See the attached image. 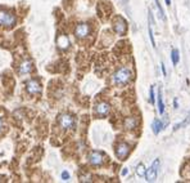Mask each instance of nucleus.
Returning a JSON list of instances; mask_svg holds the SVG:
<instances>
[{
    "label": "nucleus",
    "instance_id": "nucleus-1",
    "mask_svg": "<svg viewBox=\"0 0 190 183\" xmlns=\"http://www.w3.org/2000/svg\"><path fill=\"white\" fill-rule=\"evenodd\" d=\"M131 80V71L126 67L117 70L113 75V83L116 85H126Z\"/></svg>",
    "mask_w": 190,
    "mask_h": 183
},
{
    "label": "nucleus",
    "instance_id": "nucleus-2",
    "mask_svg": "<svg viewBox=\"0 0 190 183\" xmlns=\"http://www.w3.org/2000/svg\"><path fill=\"white\" fill-rule=\"evenodd\" d=\"M14 23H15L14 14H12L10 12H7V10H0V25L12 27V26H14Z\"/></svg>",
    "mask_w": 190,
    "mask_h": 183
},
{
    "label": "nucleus",
    "instance_id": "nucleus-3",
    "mask_svg": "<svg viewBox=\"0 0 190 183\" xmlns=\"http://www.w3.org/2000/svg\"><path fill=\"white\" fill-rule=\"evenodd\" d=\"M158 168H159V159H155L150 168L146 169V173H145L146 182H154L157 179V171H158Z\"/></svg>",
    "mask_w": 190,
    "mask_h": 183
},
{
    "label": "nucleus",
    "instance_id": "nucleus-4",
    "mask_svg": "<svg viewBox=\"0 0 190 183\" xmlns=\"http://www.w3.org/2000/svg\"><path fill=\"white\" fill-rule=\"evenodd\" d=\"M58 121L62 129H71L75 125V117L69 114H62L59 116Z\"/></svg>",
    "mask_w": 190,
    "mask_h": 183
},
{
    "label": "nucleus",
    "instance_id": "nucleus-5",
    "mask_svg": "<svg viewBox=\"0 0 190 183\" xmlns=\"http://www.w3.org/2000/svg\"><path fill=\"white\" fill-rule=\"evenodd\" d=\"M113 29L117 32L118 35H125L127 30V23L122 17H117L115 19V23H113Z\"/></svg>",
    "mask_w": 190,
    "mask_h": 183
},
{
    "label": "nucleus",
    "instance_id": "nucleus-6",
    "mask_svg": "<svg viewBox=\"0 0 190 183\" xmlns=\"http://www.w3.org/2000/svg\"><path fill=\"white\" fill-rule=\"evenodd\" d=\"M128 152H130V146H128L127 143L121 142V143L117 144V147H116V155H117L118 159L125 160V159L127 157Z\"/></svg>",
    "mask_w": 190,
    "mask_h": 183
},
{
    "label": "nucleus",
    "instance_id": "nucleus-7",
    "mask_svg": "<svg viewBox=\"0 0 190 183\" xmlns=\"http://www.w3.org/2000/svg\"><path fill=\"white\" fill-rule=\"evenodd\" d=\"M89 32H90V27H89V25H86V23H80L76 26V29H75V35H76V37H78V39L86 37L89 35Z\"/></svg>",
    "mask_w": 190,
    "mask_h": 183
},
{
    "label": "nucleus",
    "instance_id": "nucleus-8",
    "mask_svg": "<svg viewBox=\"0 0 190 183\" xmlns=\"http://www.w3.org/2000/svg\"><path fill=\"white\" fill-rule=\"evenodd\" d=\"M26 89L30 94H39L41 92V85L37 80L32 79V80H30V81L26 83Z\"/></svg>",
    "mask_w": 190,
    "mask_h": 183
},
{
    "label": "nucleus",
    "instance_id": "nucleus-9",
    "mask_svg": "<svg viewBox=\"0 0 190 183\" xmlns=\"http://www.w3.org/2000/svg\"><path fill=\"white\" fill-rule=\"evenodd\" d=\"M89 163L91 165L94 166H99L103 164V160H104V157H103V154L102 152H98V151H93L90 155H89Z\"/></svg>",
    "mask_w": 190,
    "mask_h": 183
},
{
    "label": "nucleus",
    "instance_id": "nucleus-10",
    "mask_svg": "<svg viewBox=\"0 0 190 183\" xmlns=\"http://www.w3.org/2000/svg\"><path fill=\"white\" fill-rule=\"evenodd\" d=\"M109 111H111V106L107 102H100V103H98L95 106V114L98 116H105L109 114Z\"/></svg>",
    "mask_w": 190,
    "mask_h": 183
},
{
    "label": "nucleus",
    "instance_id": "nucleus-11",
    "mask_svg": "<svg viewBox=\"0 0 190 183\" xmlns=\"http://www.w3.org/2000/svg\"><path fill=\"white\" fill-rule=\"evenodd\" d=\"M32 71V62L28 61V60H26L23 61L22 63H21V66L18 68V72L21 75H26V74H30Z\"/></svg>",
    "mask_w": 190,
    "mask_h": 183
},
{
    "label": "nucleus",
    "instance_id": "nucleus-12",
    "mask_svg": "<svg viewBox=\"0 0 190 183\" xmlns=\"http://www.w3.org/2000/svg\"><path fill=\"white\" fill-rule=\"evenodd\" d=\"M57 44L61 49H67L68 45H69V40L66 35H59L58 39H57Z\"/></svg>",
    "mask_w": 190,
    "mask_h": 183
},
{
    "label": "nucleus",
    "instance_id": "nucleus-13",
    "mask_svg": "<svg viewBox=\"0 0 190 183\" xmlns=\"http://www.w3.org/2000/svg\"><path fill=\"white\" fill-rule=\"evenodd\" d=\"M153 25H154V22H153V16H152V12L149 10V39H150V43H152V45H153L154 48L157 47L155 45V41H154V35H153Z\"/></svg>",
    "mask_w": 190,
    "mask_h": 183
},
{
    "label": "nucleus",
    "instance_id": "nucleus-14",
    "mask_svg": "<svg viewBox=\"0 0 190 183\" xmlns=\"http://www.w3.org/2000/svg\"><path fill=\"white\" fill-rule=\"evenodd\" d=\"M152 128H153L154 134H158L159 132H162V129H163V123L157 119V120L153 121V125H152Z\"/></svg>",
    "mask_w": 190,
    "mask_h": 183
},
{
    "label": "nucleus",
    "instance_id": "nucleus-15",
    "mask_svg": "<svg viewBox=\"0 0 190 183\" xmlns=\"http://www.w3.org/2000/svg\"><path fill=\"white\" fill-rule=\"evenodd\" d=\"M136 119H134V117H127L126 120H125V128L126 129H134V128H136Z\"/></svg>",
    "mask_w": 190,
    "mask_h": 183
},
{
    "label": "nucleus",
    "instance_id": "nucleus-16",
    "mask_svg": "<svg viewBox=\"0 0 190 183\" xmlns=\"http://www.w3.org/2000/svg\"><path fill=\"white\" fill-rule=\"evenodd\" d=\"M158 111H159L161 115H163V112H165V103H163V98H162V90H161V88L158 90Z\"/></svg>",
    "mask_w": 190,
    "mask_h": 183
},
{
    "label": "nucleus",
    "instance_id": "nucleus-17",
    "mask_svg": "<svg viewBox=\"0 0 190 183\" xmlns=\"http://www.w3.org/2000/svg\"><path fill=\"white\" fill-rule=\"evenodd\" d=\"M189 123H190V114H189V115L185 117V120H184V121H181V123L176 124V125L173 126V130H178V129H180V128H182V126H186Z\"/></svg>",
    "mask_w": 190,
    "mask_h": 183
},
{
    "label": "nucleus",
    "instance_id": "nucleus-18",
    "mask_svg": "<svg viewBox=\"0 0 190 183\" xmlns=\"http://www.w3.org/2000/svg\"><path fill=\"white\" fill-rule=\"evenodd\" d=\"M171 60H172V63L175 64V66L178 63L180 56H178V50H177V49H172V52H171Z\"/></svg>",
    "mask_w": 190,
    "mask_h": 183
},
{
    "label": "nucleus",
    "instance_id": "nucleus-19",
    "mask_svg": "<svg viewBox=\"0 0 190 183\" xmlns=\"http://www.w3.org/2000/svg\"><path fill=\"white\" fill-rule=\"evenodd\" d=\"M154 4H155V7H157V9H158V16H159V18L162 19V21H166V16H165V12H163V9H162V7H161V4H159V2L158 0H154Z\"/></svg>",
    "mask_w": 190,
    "mask_h": 183
},
{
    "label": "nucleus",
    "instance_id": "nucleus-20",
    "mask_svg": "<svg viewBox=\"0 0 190 183\" xmlns=\"http://www.w3.org/2000/svg\"><path fill=\"white\" fill-rule=\"evenodd\" d=\"M145 173H146V169H145L144 164H139L136 166V174L139 177H145Z\"/></svg>",
    "mask_w": 190,
    "mask_h": 183
},
{
    "label": "nucleus",
    "instance_id": "nucleus-21",
    "mask_svg": "<svg viewBox=\"0 0 190 183\" xmlns=\"http://www.w3.org/2000/svg\"><path fill=\"white\" fill-rule=\"evenodd\" d=\"M149 101H150L152 105L154 103V87H150V97H149Z\"/></svg>",
    "mask_w": 190,
    "mask_h": 183
},
{
    "label": "nucleus",
    "instance_id": "nucleus-22",
    "mask_svg": "<svg viewBox=\"0 0 190 183\" xmlns=\"http://www.w3.org/2000/svg\"><path fill=\"white\" fill-rule=\"evenodd\" d=\"M62 179H63V181H68V179H69V174H68V171H66V170L63 171V173H62Z\"/></svg>",
    "mask_w": 190,
    "mask_h": 183
},
{
    "label": "nucleus",
    "instance_id": "nucleus-23",
    "mask_svg": "<svg viewBox=\"0 0 190 183\" xmlns=\"http://www.w3.org/2000/svg\"><path fill=\"white\" fill-rule=\"evenodd\" d=\"M127 171H128V170H127L126 168H125V169L122 170V173H121V174H122V175H126V174H127Z\"/></svg>",
    "mask_w": 190,
    "mask_h": 183
},
{
    "label": "nucleus",
    "instance_id": "nucleus-24",
    "mask_svg": "<svg viewBox=\"0 0 190 183\" xmlns=\"http://www.w3.org/2000/svg\"><path fill=\"white\" fill-rule=\"evenodd\" d=\"M161 66H162V71H163V75H166V70H165V66H163V63H162Z\"/></svg>",
    "mask_w": 190,
    "mask_h": 183
},
{
    "label": "nucleus",
    "instance_id": "nucleus-25",
    "mask_svg": "<svg viewBox=\"0 0 190 183\" xmlns=\"http://www.w3.org/2000/svg\"><path fill=\"white\" fill-rule=\"evenodd\" d=\"M2 128H3V119L0 117V130H2Z\"/></svg>",
    "mask_w": 190,
    "mask_h": 183
},
{
    "label": "nucleus",
    "instance_id": "nucleus-26",
    "mask_svg": "<svg viewBox=\"0 0 190 183\" xmlns=\"http://www.w3.org/2000/svg\"><path fill=\"white\" fill-rule=\"evenodd\" d=\"M165 2H166L167 5H171V0H165Z\"/></svg>",
    "mask_w": 190,
    "mask_h": 183
}]
</instances>
